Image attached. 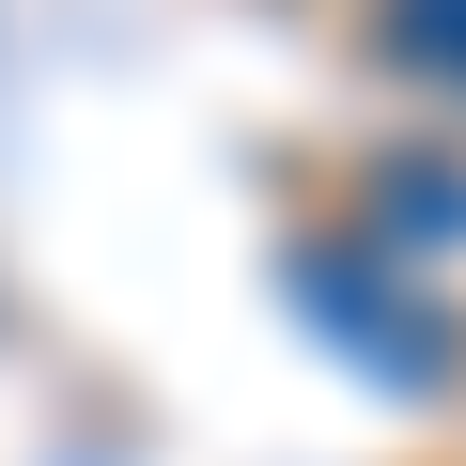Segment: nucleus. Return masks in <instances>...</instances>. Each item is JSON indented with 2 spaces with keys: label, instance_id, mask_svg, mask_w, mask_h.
I'll return each instance as SVG.
<instances>
[{
  "label": "nucleus",
  "instance_id": "obj_1",
  "mask_svg": "<svg viewBox=\"0 0 466 466\" xmlns=\"http://www.w3.org/2000/svg\"><path fill=\"white\" fill-rule=\"evenodd\" d=\"M373 63L420 94H466V0H373Z\"/></svg>",
  "mask_w": 466,
  "mask_h": 466
}]
</instances>
